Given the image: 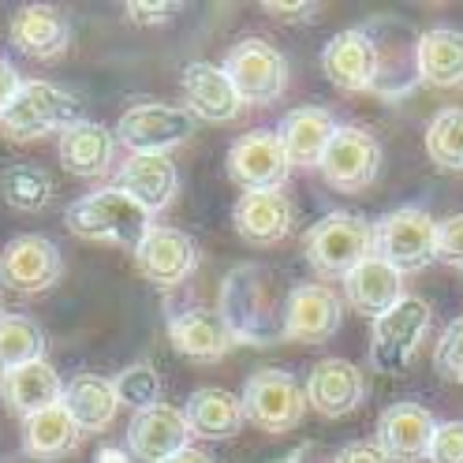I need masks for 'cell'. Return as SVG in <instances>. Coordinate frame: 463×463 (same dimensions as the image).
I'll list each match as a JSON object with an SVG mask.
<instances>
[{
  "instance_id": "1",
  "label": "cell",
  "mask_w": 463,
  "mask_h": 463,
  "mask_svg": "<svg viewBox=\"0 0 463 463\" xmlns=\"http://www.w3.org/2000/svg\"><path fill=\"white\" fill-rule=\"evenodd\" d=\"M288 296L280 277L262 266V262H243L228 269L217 292V314L232 329L236 344H254L269 347L284 340V314H288Z\"/></svg>"
},
{
  "instance_id": "2",
  "label": "cell",
  "mask_w": 463,
  "mask_h": 463,
  "mask_svg": "<svg viewBox=\"0 0 463 463\" xmlns=\"http://www.w3.org/2000/svg\"><path fill=\"white\" fill-rule=\"evenodd\" d=\"M64 224H68V232H75L79 240L135 250L142 243V236L154 228V217L142 210L128 191L109 184V187H94L82 198H75L68 206V213H64Z\"/></svg>"
},
{
  "instance_id": "3",
  "label": "cell",
  "mask_w": 463,
  "mask_h": 463,
  "mask_svg": "<svg viewBox=\"0 0 463 463\" xmlns=\"http://www.w3.org/2000/svg\"><path fill=\"white\" fill-rule=\"evenodd\" d=\"M79 124V101L52 82L23 79L12 105L0 112V135L12 142H34L45 135H64Z\"/></svg>"
},
{
  "instance_id": "4",
  "label": "cell",
  "mask_w": 463,
  "mask_h": 463,
  "mask_svg": "<svg viewBox=\"0 0 463 463\" xmlns=\"http://www.w3.org/2000/svg\"><path fill=\"white\" fill-rule=\"evenodd\" d=\"M303 254L317 277H347L373 254V224L359 213H329L303 236Z\"/></svg>"
},
{
  "instance_id": "5",
  "label": "cell",
  "mask_w": 463,
  "mask_h": 463,
  "mask_svg": "<svg viewBox=\"0 0 463 463\" xmlns=\"http://www.w3.org/2000/svg\"><path fill=\"white\" fill-rule=\"evenodd\" d=\"M438 224L422 206H400L373 221V254L396 273H419L438 262Z\"/></svg>"
},
{
  "instance_id": "6",
  "label": "cell",
  "mask_w": 463,
  "mask_h": 463,
  "mask_svg": "<svg viewBox=\"0 0 463 463\" xmlns=\"http://www.w3.org/2000/svg\"><path fill=\"white\" fill-rule=\"evenodd\" d=\"M430 303L419 296H403L396 307H389L382 317H373L370 333V366L382 373H400L415 359L419 344L430 329Z\"/></svg>"
},
{
  "instance_id": "7",
  "label": "cell",
  "mask_w": 463,
  "mask_h": 463,
  "mask_svg": "<svg viewBox=\"0 0 463 463\" xmlns=\"http://www.w3.org/2000/svg\"><path fill=\"white\" fill-rule=\"evenodd\" d=\"M243 411H247V422H254L258 430L288 433L307 415V389L288 370H277V366L254 370L243 385Z\"/></svg>"
},
{
  "instance_id": "8",
  "label": "cell",
  "mask_w": 463,
  "mask_h": 463,
  "mask_svg": "<svg viewBox=\"0 0 463 463\" xmlns=\"http://www.w3.org/2000/svg\"><path fill=\"white\" fill-rule=\"evenodd\" d=\"M232 86L240 90L243 105H273L288 86V61L284 52L262 38H243L228 49L224 64Z\"/></svg>"
},
{
  "instance_id": "9",
  "label": "cell",
  "mask_w": 463,
  "mask_h": 463,
  "mask_svg": "<svg viewBox=\"0 0 463 463\" xmlns=\"http://www.w3.org/2000/svg\"><path fill=\"white\" fill-rule=\"evenodd\" d=\"M191 135H194V116L180 105H161V101H138L116 124V138L128 146V154H168Z\"/></svg>"
},
{
  "instance_id": "10",
  "label": "cell",
  "mask_w": 463,
  "mask_h": 463,
  "mask_svg": "<svg viewBox=\"0 0 463 463\" xmlns=\"http://www.w3.org/2000/svg\"><path fill=\"white\" fill-rule=\"evenodd\" d=\"M64 258L61 247L45 236H15L0 250V288H8L15 296H42L61 280Z\"/></svg>"
},
{
  "instance_id": "11",
  "label": "cell",
  "mask_w": 463,
  "mask_h": 463,
  "mask_svg": "<svg viewBox=\"0 0 463 463\" xmlns=\"http://www.w3.org/2000/svg\"><path fill=\"white\" fill-rule=\"evenodd\" d=\"M382 172V142L366 128H336L322 157V176L340 194L366 191Z\"/></svg>"
},
{
  "instance_id": "12",
  "label": "cell",
  "mask_w": 463,
  "mask_h": 463,
  "mask_svg": "<svg viewBox=\"0 0 463 463\" xmlns=\"http://www.w3.org/2000/svg\"><path fill=\"white\" fill-rule=\"evenodd\" d=\"M378 26L385 31V38L373 31V23H366V34L373 38V49H378V79H373L370 94L396 101L422 82L419 79V34H411V26L396 19H378Z\"/></svg>"
},
{
  "instance_id": "13",
  "label": "cell",
  "mask_w": 463,
  "mask_h": 463,
  "mask_svg": "<svg viewBox=\"0 0 463 463\" xmlns=\"http://www.w3.org/2000/svg\"><path fill=\"white\" fill-rule=\"evenodd\" d=\"M292 176V161H288L277 131H247L232 142L228 150V180L247 191H280Z\"/></svg>"
},
{
  "instance_id": "14",
  "label": "cell",
  "mask_w": 463,
  "mask_h": 463,
  "mask_svg": "<svg viewBox=\"0 0 463 463\" xmlns=\"http://www.w3.org/2000/svg\"><path fill=\"white\" fill-rule=\"evenodd\" d=\"M135 266L154 288H176L184 284L198 266V247L187 232L154 224L142 243L135 247Z\"/></svg>"
},
{
  "instance_id": "15",
  "label": "cell",
  "mask_w": 463,
  "mask_h": 463,
  "mask_svg": "<svg viewBox=\"0 0 463 463\" xmlns=\"http://www.w3.org/2000/svg\"><path fill=\"white\" fill-rule=\"evenodd\" d=\"M433 433H438V419H433L422 403H411V400H396L378 415V449L392 463L430 459Z\"/></svg>"
},
{
  "instance_id": "16",
  "label": "cell",
  "mask_w": 463,
  "mask_h": 463,
  "mask_svg": "<svg viewBox=\"0 0 463 463\" xmlns=\"http://www.w3.org/2000/svg\"><path fill=\"white\" fill-rule=\"evenodd\" d=\"M322 71L336 90H347V94L373 90V79H378V49H373V38L366 34V26H347V31H340L326 42Z\"/></svg>"
},
{
  "instance_id": "17",
  "label": "cell",
  "mask_w": 463,
  "mask_h": 463,
  "mask_svg": "<svg viewBox=\"0 0 463 463\" xmlns=\"http://www.w3.org/2000/svg\"><path fill=\"white\" fill-rule=\"evenodd\" d=\"M128 449L142 463H168L172 456H180L184 449H191L187 415L180 408H172V403H157V408H146V411L131 415Z\"/></svg>"
},
{
  "instance_id": "18",
  "label": "cell",
  "mask_w": 463,
  "mask_h": 463,
  "mask_svg": "<svg viewBox=\"0 0 463 463\" xmlns=\"http://www.w3.org/2000/svg\"><path fill=\"white\" fill-rule=\"evenodd\" d=\"M180 90H184V109L194 116V120H206V124H232L240 120L243 112V98L240 90L232 86L228 71L217 64H187L180 71Z\"/></svg>"
},
{
  "instance_id": "19",
  "label": "cell",
  "mask_w": 463,
  "mask_h": 463,
  "mask_svg": "<svg viewBox=\"0 0 463 463\" xmlns=\"http://www.w3.org/2000/svg\"><path fill=\"white\" fill-rule=\"evenodd\" d=\"M236 236L250 247H277L296 224V206L284 191H247L232 206Z\"/></svg>"
},
{
  "instance_id": "20",
  "label": "cell",
  "mask_w": 463,
  "mask_h": 463,
  "mask_svg": "<svg viewBox=\"0 0 463 463\" xmlns=\"http://www.w3.org/2000/svg\"><path fill=\"white\" fill-rule=\"evenodd\" d=\"M344 317V303L333 288L326 284H296L288 296V314H284V340L299 344H326L336 336Z\"/></svg>"
},
{
  "instance_id": "21",
  "label": "cell",
  "mask_w": 463,
  "mask_h": 463,
  "mask_svg": "<svg viewBox=\"0 0 463 463\" xmlns=\"http://www.w3.org/2000/svg\"><path fill=\"white\" fill-rule=\"evenodd\" d=\"M366 400V378L347 359H322L307 373V403L322 419H344Z\"/></svg>"
},
{
  "instance_id": "22",
  "label": "cell",
  "mask_w": 463,
  "mask_h": 463,
  "mask_svg": "<svg viewBox=\"0 0 463 463\" xmlns=\"http://www.w3.org/2000/svg\"><path fill=\"white\" fill-rule=\"evenodd\" d=\"M116 187L128 191L150 217L168 210L180 191V168L168 154H128L116 168Z\"/></svg>"
},
{
  "instance_id": "23",
  "label": "cell",
  "mask_w": 463,
  "mask_h": 463,
  "mask_svg": "<svg viewBox=\"0 0 463 463\" xmlns=\"http://www.w3.org/2000/svg\"><path fill=\"white\" fill-rule=\"evenodd\" d=\"M333 135H336V120L322 105H299V109L288 112L277 128V138H280L288 161H292V168L296 165L299 168H322V157L329 150Z\"/></svg>"
},
{
  "instance_id": "24",
  "label": "cell",
  "mask_w": 463,
  "mask_h": 463,
  "mask_svg": "<svg viewBox=\"0 0 463 463\" xmlns=\"http://www.w3.org/2000/svg\"><path fill=\"white\" fill-rule=\"evenodd\" d=\"M168 340L176 347V355L191 359V363H217L224 359L232 347H236V336L224 326V317L217 310H184L168 317Z\"/></svg>"
},
{
  "instance_id": "25",
  "label": "cell",
  "mask_w": 463,
  "mask_h": 463,
  "mask_svg": "<svg viewBox=\"0 0 463 463\" xmlns=\"http://www.w3.org/2000/svg\"><path fill=\"white\" fill-rule=\"evenodd\" d=\"M8 38L23 56L52 61L71 45V23L52 5H23L8 23Z\"/></svg>"
},
{
  "instance_id": "26",
  "label": "cell",
  "mask_w": 463,
  "mask_h": 463,
  "mask_svg": "<svg viewBox=\"0 0 463 463\" xmlns=\"http://www.w3.org/2000/svg\"><path fill=\"white\" fill-rule=\"evenodd\" d=\"M0 400H5L15 415L31 419L64 400V382H61V373L52 370V363H45V359L12 366V370H0Z\"/></svg>"
},
{
  "instance_id": "27",
  "label": "cell",
  "mask_w": 463,
  "mask_h": 463,
  "mask_svg": "<svg viewBox=\"0 0 463 463\" xmlns=\"http://www.w3.org/2000/svg\"><path fill=\"white\" fill-rule=\"evenodd\" d=\"M187 426L191 438L202 441H228L247 426V411H243V396L228 392V389H194L187 396Z\"/></svg>"
},
{
  "instance_id": "28",
  "label": "cell",
  "mask_w": 463,
  "mask_h": 463,
  "mask_svg": "<svg viewBox=\"0 0 463 463\" xmlns=\"http://www.w3.org/2000/svg\"><path fill=\"white\" fill-rule=\"evenodd\" d=\"M56 154L61 165L79 180H98L109 172L112 154H116V135L94 120H79L71 124L61 138H56Z\"/></svg>"
},
{
  "instance_id": "29",
  "label": "cell",
  "mask_w": 463,
  "mask_h": 463,
  "mask_svg": "<svg viewBox=\"0 0 463 463\" xmlns=\"http://www.w3.org/2000/svg\"><path fill=\"white\" fill-rule=\"evenodd\" d=\"M344 296L359 314L382 317L389 307H396L403 299V273H396L385 258L370 254L366 262H359L344 277Z\"/></svg>"
},
{
  "instance_id": "30",
  "label": "cell",
  "mask_w": 463,
  "mask_h": 463,
  "mask_svg": "<svg viewBox=\"0 0 463 463\" xmlns=\"http://www.w3.org/2000/svg\"><path fill=\"white\" fill-rule=\"evenodd\" d=\"M61 403L82 433H101L116 422V415H120L116 385H112V378H101V373H75V378L64 385Z\"/></svg>"
},
{
  "instance_id": "31",
  "label": "cell",
  "mask_w": 463,
  "mask_h": 463,
  "mask_svg": "<svg viewBox=\"0 0 463 463\" xmlns=\"http://www.w3.org/2000/svg\"><path fill=\"white\" fill-rule=\"evenodd\" d=\"M419 79L433 90L463 86V31L433 26V31L419 34Z\"/></svg>"
},
{
  "instance_id": "32",
  "label": "cell",
  "mask_w": 463,
  "mask_h": 463,
  "mask_svg": "<svg viewBox=\"0 0 463 463\" xmlns=\"http://www.w3.org/2000/svg\"><path fill=\"white\" fill-rule=\"evenodd\" d=\"M82 441V430L75 426V419L64 411V403L23 419V449L31 459L52 463V459H64L68 452H75Z\"/></svg>"
},
{
  "instance_id": "33",
  "label": "cell",
  "mask_w": 463,
  "mask_h": 463,
  "mask_svg": "<svg viewBox=\"0 0 463 463\" xmlns=\"http://www.w3.org/2000/svg\"><path fill=\"white\" fill-rule=\"evenodd\" d=\"M0 198L19 213H38L52 202V180L38 165H12L0 172Z\"/></svg>"
},
{
  "instance_id": "34",
  "label": "cell",
  "mask_w": 463,
  "mask_h": 463,
  "mask_svg": "<svg viewBox=\"0 0 463 463\" xmlns=\"http://www.w3.org/2000/svg\"><path fill=\"white\" fill-rule=\"evenodd\" d=\"M45 359V333L26 314H0V366H26Z\"/></svg>"
},
{
  "instance_id": "35",
  "label": "cell",
  "mask_w": 463,
  "mask_h": 463,
  "mask_svg": "<svg viewBox=\"0 0 463 463\" xmlns=\"http://www.w3.org/2000/svg\"><path fill=\"white\" fill-rule=\"evenodd\" d=\"M426 157L445 172H463V109H441L430 120Z\"/></svg>"
},
{
  "instance_id": "36",
  "label": "cell",
  "mask_w": 463,
  "mask_h": 463,
  "mask_svg": "<svg viewBox=\"0 0 463 463\" xmlns=\"http://www.w3.org/2000/svg\"><path fill=\"white\" fill-rule=\"evenodd\" d=\"M112 385H116V400H120V408H131L135 415L146 411V408H157V403H161V373L150 363L124 366L112 378Z\"/></svg>"
},
{
  "instance_id": "37",
  "label": "cell",
  "mask_w": 463,
  "mask_h": 463,
  "mask_svg": "<svg viewBox=\"0 0 463 463\" xmlns=\"http://www.w3.org/2000/svg\"><path fill=\"white\" fill-rule=\"evenodd\" d=\"M433 370H438L445 382L463 385V314L452 317L438 340V347H433Z\"/></svg>"
},
{
  "instance_id": "38",
  "label": "cell",
  "mask_w": 463,
  "mask_h": 463,
  "mask_svg": "<svg viewBox=\"0 0 463 463\" xmlns=\"http://www.w3.org/2000/svg\"><path fill=\"white\" fill-rule=\"evenodd\" d=\"M430 463H463V419L438 422L430 445Z\"/></svg>"
},
{
  "instance_id": "39",
  "label": "cell",
  "mask_w": 463,
  "mask_h": 463,
  "mask_svg": "<svg viewBox=\"0 0 463 463\" xmlns=\"http://www.w3.org/2000/svg\"><path fill=\"white\" fill-rule=\"evenodd\" d=\"M184 12V5H172V0H131V5L124 8V15H128V23H135V26H161V23H168V19H176Z\"/></svg>"
},
{
  "instance_id": "40",
  "label": "cell",
  "mask_w": 463,
  "mask_h": 463,
  "mask_svg": "<svg viewBox=\"0 0 463 463\" xmlns=\"http://www.w3.org/2000/svg\"><path fill=\"white\" fill-rule=\"evenodd\" d=\"M438 262L463 269V213L438 224Z\"/></svg>"
},
{
  "instance_id": "41",
  "label": "cell",
  "mask_w": 463,
  "mask_h": 463,
  "mask_svg": "<svg viewBox=\"0 0 463 463\" xmlns=\"http://www.w3.org/2000/svg\"><path fill=\"white\" fill-rule=\"evenodd\" d=\"M340 463H392V459L378 449V441H347L340 449Z\"/></svg>"
},
{
  "instance_id": "42",
  "label": "cell",
  "mask_w": 463,
  "mask_h": 463,
  "mask_svg": "<svg viewBox=\"0 0 463 463\" xmlns=\"http://www.w3.org/2000/svg\"><path fill=\"white\" fill-rule=\"evenodd\" d=\"M288 463H340V449L307 441V445H299V449L288 452Z\"/></svg>"
},
{
  "instance_id": "43",
  "label": "cell",
  "mask_w": 463,
  "mask_h": 463,
  "mask_svg": "<svg viewBox=\"0 0 463 463\" xmlns=\"http://www.w3.org/2000/svg\"><path fill=\"white\" fill-rule=\"evenodd\" d=\"M19 86H23V79H19V71L0 56V112H5L8 105H12V98L19 94Z\"/></svg>"
},
{
  "instance_id": "44",
  "label": "cell",
  "mask_w": 463,
  "mask_h": 463,
  "mask_svg": "<svg viewBox=\"0 0 463 463\" xmlns=\"http://www.w3.org/2000/svg\"><path fill=\"white\" fill-rule=\"evenodd\" d=\"M273 19H280V23H303V19H310L317 8L314 5H273V0H266L262 5Z\"/></svg>"
},
{
  "instance_id": "45",
  "label": "cell",
  "mask_w": 463,
  "mask_h": 463,
  "mask_svg": "<svg viewBox=\"0 0 463 463\" xmlns=\"http://www.w3.org/2000/svg\"><path fill=\"white\" fill-rule=\"evenodd\" d=\"M168 463H217V459H213L206 449H194V445H191V449H184L180 456H172Z\"/></svg>"
},
{
  "instance_id": "46",
  "label": "cell",
  "mask_w": 463,
  "mask_h": 463,
  "mask_svg": "<svg viewBox=\"0 0 463 463\" xmlns=\"http://www.w3.org/2000/svg\"><path fill=\"white\" fill-rule=\"evenodd\" d=\"M98 463H128V456H124V452H116V449H105V452L98 456Z\"/></svg>"
},
{
  "instance_id": "47",
  "label": "cell",
  "mask_w": 463,
  "mask_h": 463,
  "mask_svg": "<svg viewBox=\"0 0 463 463\" xmlns=\"http://www.w3.org/2000/svg\"><path fill=\"white\" fill-rule=\"evenodd\" d=\"M277 463H288V456H284V459H277Z\"/></svg>"
},
{
  "instance_id": "48",
  "label": "cell",
  "mask_w": 463,
  "mask_h": 463,
  "mask_svg": "<svg viewBox=\"0 0 463 463\" xmlns=\"http://www.w3.org/2000/svg\"><path fill=\"white\" fill-rule=\"evenodd\" d=\"M0 314H5V310H0Z\"/></svg>"
}]
</instances>
